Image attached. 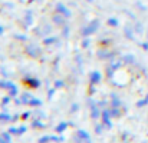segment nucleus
Listing matches in <instances>:
<instances>
[{
	"label": "nucleus",
	"mask_w": 148,
	"mask_h": 143,
	"mask_svg": "<svg viewBox=\"0 0 148 143\" xmlns=\"http://www.w3.org/2000/svg\"><path fill=\"white\" fill-rule=\"evenodd\" d=\"M96 29H98V22H92L89 26H86V27L83 29L82 35H83V36H89V35L95 33V32H96Z\"/></svg>",
	"instance_id": "nucleus-1"
},
{
	"label": "nucleus",
	"mask_w": 148,
	"mask_h": 143,
	"mask_svg": "<svg viewBox=\"0 0 148 143\" xmlns=\"http://www.w3.org/2000/svg\"><path fill=\"white\" fill-rule=\"evenodd\" d=\"M25 83H26L28 86H30V87H39V86H40V82H39L38 79H30V77L25 79Z\"/></svg>",
	"instance_id": "nucleus-2"
},
{
	"label": "nucleus",
	"mask_w": 148,
	"mask_h": 143,
	"mask_svg": "<svg viewBox=\"0 0 148 143\" xmlns=\"http://www.w3.org/2000/svg\"><path fill=\"white\" fill-rule=\"evenodd\" d=\"M56 9H58V12H61V13H62V15H65L66 17H69V16H71V12H69L63 5H61V3H59V5L56 6Z\"/></svg>",
	"instance_id": "nucleus-3"
},
{
	"label": "nucleus",
	"mask_w": 148,
	"mask_h": 143,
	"mask_svg": "<svg viewBox=\"0 0 148 143\" xmlns=\"http://www.w3.org/2000/svg\"><path fill=\"white\" fill-rule=\"evenodd\" d=\"M91 82L92 83H99L101 82V73L99 72H94L91 74Z\"/></svg>",
	"instance_id": "nucleus-4"
},
{
	"label": "nucleus",
	"mask_w": 148,
	"mask_h": 143,
	"mask_svg": "<svg viewBox=\"0 0 148 143\" xmlns=\"http://www.w3.org/2000/svg\"><path fill=\"white\" fill-rule=\"evenodd\" d=\"M109 114H111V113H109V112H106V110H105V112L102 113V117H104V123H105V124H106L108 127H111V126H112V124H111V122H109Z\"/></svg>",
	"instance_id": "nucleus-5"
},
{
	"label": "nucleus",
	"mask_w": 148,
	"mask_h": 143,
	"mask_svg": "<svg viewBox=\"0 0 148 143\" xmlns=\"http://www.w3.org/2000/svg\"><path fill=\"white\" fill-rule=\"evenodd\" d=\"M76 136H78V137H81L82 140H86V142H89V134H88L86 132H83V130H78Z\"/></svg>",
	"instance_id": "nucleus-6"
},
{
	"label": "nucleus",
	"mask_w": 148,
	"mask_h": 143,
	"mask_svg": "<svg viewBox=\"0 0 148 143\" xmlns=\"http://www.w3.org/2000/svg\"><path fill=\"white\" fill-rule=\"evenodd\" d=\"M10 142V134L9 133H2L0 134V143H9Z\"/></svg>",
	"instance_id": "nucleus-7"
},
{
	"label": "nucleus",
	"mask_w": 148,
	"mask_h": 143,
	"mask_svg": "<svg viewBox=\"0 0 148 143\" xmlns=\"http://www.w3.org/2000/svg\"><path fill=\"white\" fill-rule=\"evenodd\" d=\"M66 126H68V123H65V122H62V123H59V124L56 126V132H58V133H61V132H63V130L66 129Z\"/></svg>",
	"instance_id": "nucleus-8"
},
{
	"label": "nucleus",
	"mask_w": 148,
	"mask_h": 143,
	"mask_svg": "<svg viewBox=\"0 0 148 143\" xmlns=\"http://www.w3.org/2000/svg\"><path fill=\"white\" fill-rule=\"evenodd\" d=\"M28 104H30V106H40L42 102H40L39 99H30V102H29Z\"/></svg>",
	"instance_id": "nucleus-9"
},
{
	"label": "nucleus",
	"mask_w": 148,
	"mask_h": 143,
	"mask_svg": "<svg viewBox=\"0 0 148 143\" xmlns=\"http://www.w3.org/2000/svg\"><path fill=\"white\" fill-rule=\"evenodd\" d=\"M0 120L9 122V120H12V117H9V114H6V113H2V114H0Z\"/></svg>",
	"instance_id": "nucleus-10"
},
{
	"label": "nucleus",
	"mask_w": 148,
	"mask_h": 143,
	"mask_svg": "<svg viewBox=\"0 0 148 143\" xmlns=\"http://www.w3.org/2000/svg\"><path fill=\"white\" fill-rule=\"evenodd\" d=\"M112 99H114V104H112L114 107H118V106H121V102L116 99V96H115V94H112Z\"/></svg>",
	"instance_id": "nucleus-11"
},
{
	"label": "nucleus",
	"mask_w": 148,
	"mask_h": 143,
	"mask_svg": "<svg viewBox=\"0 0 148 143\" xmlns=\"http://www.w3.org/2000/svg\"><path fill=\"white\" fill-rule=\"evenodd\" d=\"M50 140H52L50 136H43V137L39 140V143H48V142H50Z\"/></svg>",
	"instance_id": "nucleus-12"
},
{
	"label": "nucleus",
	"mask_w": 148,
	"mask_h": 143,
	"mask_svg": "<svg viewBox=\"0 0 148 143\" xmlns=\"http://www.w3.org/2000/svg\"><path fill=\"white\" fill-rule=\"evenodd\" d=\"M30 99H32V96H30V94H23V97H22V100H23V102H26V104L30 102Z\"/></svg>",
	"instance_id": "nucleus-13"
},
{
	"label": "nucleus",
	"mask_w": 148,
	"mask_h": 143,
	"mask_svg": "<svg viewBox=\"0 0 148 143\" xmlns=\"http://www.w3.org/2000/svg\"><path fill=\"white\" fill-rule=\"evenodd\" d=\"M108 25H111V26H118V20H116V19H109V20H108Z\"/></svg>",
	"instance_id": "nucleus-14"
},
{
	"label": "nucleus",
	"mask_w": 148,
	"mask_h": 143,
	"mask_svg": "<svg viewBox=\"0 0 148 143\" xmlns=\"http://www.w3.org/2000/svg\"><path fill=\"white\" fill-rule=\"evenodd\" d=\"M109 113H111V114H112L114 117H118V116H119V110H116V109H112V110H111Z\"/></svg>",
	"instance_id": "nucleus-15"
},
{
	"label": "nucleus",
	"mask_w": 148,
	"mask_h": 143,
	"mask_svg": "<svg viewBox=\"0 0 148 143\" xmlns=\"http://www.w3.org/2000/svg\"><path fill=\"white\" fill-rule=\"evenodd\" d=\"M145 103H148V96H147V97H145L144 100H139V102H138L137 104H138V106H144Z\"/></svg>",
	"instance_id": "nucleus-16"
},
{
	"label": "nucleus",
	"mask_w": 148,
	"mask_h": 143,
	"mask_svg": "<svg viewBox=\"0 0 148 143\" xmlns=\"http://www.w3.org/2000/svg\"><path fill=\"white\" fill-rule=\"evenodd\" d=\"M98 116H99V112H98V109H94V110H92V117L95 119V117H98Z\"/></svg>",
	"instance_id": "nucleus-17"
},
{
	"label": "nucleus",
	"mask_w": 148,
	"mask_h": 143,
	"mask_svg": "<svg viewBox=\"0 0 148 143\" xmlns=\"http://www.w3.org/2000/svg\"><path fill=\"white\" fill-rule=\"evenodd\" d=\"M56 39H53V37H50V39H45V45H49V43H53Z\"/></svg>",
	"instance_id": "nucleus-18"
},
{
	"label": "nucleus",
	"mask_w": 148,
	"mask_h": 143,
	"mask_svg": "<svg viewBox=\"0 0 148 143\" xmlns=\"http://www.w3.org/2000/svg\"><path fill=\"white\" fill-rule=\"evenodd\" d=\"M55 22H56V23H63V19L59 17V16H56V17H55Z\"/></svg>",
	"instance_id": "nucleus-19"
},
{
	"label": "nucleus",
	"mask_w": 148,
	"mask_h": 143,
	"mask_svg": "<svg viewBox=\"0 0 148 143\" xmlns=\"http://www.w3.org/2000/svg\"><path fill=\"white\" fill-rule=\"evenodd\" d=\"M55 86H56V87H62V86H63V82H61V80H58V82L55 83Z\"/></svg>",
	"instance_id": "nucleus-20"
},
{
	"label": "nucleus",
	"mask_w": 148,
	"mask_h": 143,
	"mask_svg": "<svg viewBox=\"0 0 148 143\" xmlns=\"http://www.w3.org/2000/svg\"><path fill=\"white\" fill-rule=\"evenodd\" d=\"M9 133H19V129H16V127H12V129L9 130Z\"/></svg>",
	"instance_id": "nucleus-21"
},
{
	"label": "nucleus",
	"mask_w": 148,
	"mask_h": 143,
	"mask_svg": "<svg viewBox=\"0 0 148 143\" xmlns=\"http://www.w3.org/2000/svg\"><path fill=\"white\" fill-rule=\"evenodd\" d=\"M33 126H38V127H43V124L40 122H33Z\"/></svg>",
	"instance_id": "nucleus-22"
},
{
	"label": "nucleus",
	"mask_w": 148,
	"mask_h": 143,
	"mask_svg": "<svg viewBox=\"0 0 148 143\" xmlns=\"http://www.w3.org/2000/svg\"><path fill=\"white\" fill-rule=\"evenodd\" d=\"M26 132V127H20L19 129V134H22V133H25Z\"/></svg>",
	"instance_id": "nucleus-23"
},
{
	"label": "nucleus",
	"mask_w": 148,
	"mask_h": 143,
	"mask_svg": "<svg viewBox=\"0 0 148 143\" xmlns=\"http://www.w3.org/2000/svg\"><path fill=\"white\" fill-rule=\"evenodd\" d=\"M28 117H29V113H28V112L22 114V119H28Z\"/></svg>",
	"instance_id": "nucleus-24"
},
{
	"label": "nucleus",
	"mask_w": 148,
	"mask_h": 143,
	"mask_svg": "<svg viewBox=\"0 0 148 143\" xmlns=\"http://www.w3.org/2000/svg\"><path fill=\"white\" fill-rule=\"evenodd\" d=\"M9 100H10L9 97H5V99H3V103H9Z\"/></svg>",
	"instance_id": "nucleus-25"
},
{
	"label": "nucleus",
	"mask_w": 148,
	"mask_h": 143,
	"mask_svg": "<svg viewBox=\"0 0 148 143\" xmlns=\"http://www.w3.org/2000/svg\"><path fill=\"white\" fill-rule=\"evenodd\" d=\"M2 33H3V27H2V26H0V35H2Z\"/></svg>",
	"instance_id": "nucleus-26"
},
{
	"label": "nucleus",
	"mask_w": 148,
	"mask_h": 143,
	"mask_svg": "<svg viewBox=\"0 0 148 143\" xmlns=\"http://www.w3.org/2000/svg\"><path fill=\"white\" fill-rule=\"evenodd\" d=\"M88 2H92V0H88Z\"/></svg>",
	"instance_id": "nucleus-27"
}]
</instances>
